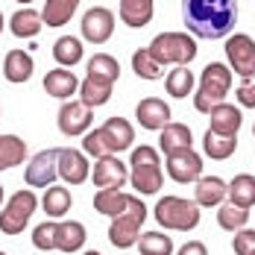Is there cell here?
Listing matches in <instances>:
<instances>
[{
  "mask_svg": "<svg viewBox=\"0 0 255 255\" xmlns=\"http://www.w3.org/2000/svg\"><path fill=\"white\" fill-rule=\"evenodd\" d=\"M182 18L197 38H223L238 24V0H182Z\"/></svg>",
  "mask_w": 255,
  "mask_h": 255,
  "instance_id": "obj_1",
  "label": "cell"
},
{
  "mask_svg": "<svg viewBox=\"0 0 255 255\" xmlns=\"http://www.w3.org/2000/svg\"><path fill=\"white\" fill-rule=\"evenodd\" d=\"M147 50H150V56H153L161 68H167V65L188 68V65L197 59V41H194L188 32L170 29V32H158L153 41H150Z\"/></svg>",
  "mask_w": 255,
  "mask_h": 255,
  "instance_id": "obj_2",
  "label": "cell"
},
{
  "mask_svg": "<svg viewBox=\"0 0 255 255\" xmlns=\"http://www.w3.org/2000/svg\"><path fill=\"white\" fill-rule=\"evenodd\" d=\"M155 220L161 229H170V232H191L197 223H200V205L194 200H185V197H161L153 208Z\"/></svg>",
  "mask_w": 255,
  "mask_h": 255,
  "instance_id": "obj_3",
  "label": "cell"
},
{
  "mask_svg": "<svg viewBox=\"0 0 255 255\" xmlns=\"http://www.w3.org/2000/svg\"><path fill=\"white\" fill-rule=\"evenodd\" d=\"M144 220H147V205L141 203L138 197H132V203H129L127 211L112 220V226H109V244H112L115 250H129V247H135L138 238H141Z\"/></svg>",
  "mask_w": 255,
  "mask_h": 255,
  "instance_id": "obj_4",
  "label": "cell"
},
{
  "mask_svg": "<svg viewBox=\"0 0 255 255\" xmlns=\"http://www.w3.org/2000/svg\"><path fill=\"white\" fill-rule=\"evenodd\" d=\"M38 197H35V191L32 188H24V191H15L12 197H9V203L6 208L0 211V232L3 235H18V232L26 229V223H29V217L38 211Z\"/></svg>",
  "mask_w": 255,
  "mask_h": 255,
  "instance_id": "obj_5",
  "label": "cell"
},
{
  "mask_svg": "<svg viewBox=\"0 0 255 255\" xmlns=\"http://www.w3.org/2000/svg\"><path fill=\"white\" fill-rule=\"evenodd\" d=\"M59 150L62 147H50V150H41V153L32 155V161H26L24 170V182L29 188H50L53 182L59 179Z\"/></svg>",
  "mask_w": 255,
  "mask_h": 255,
  "instance_id": "obj_6",
  "label": "cell"
},
{
  "mask_svg": "<svg viewBox=\"0 0 255 255\" xmlns=\"http://www.w3.org/2000/svg\"><path fill=\"white\" fill-rule=\"evenodd\" d=\"M91 121H94V109H88L82 100H65L59 106V115H56L59 132L68 138L85 135L91 129Z\"/></svg>",
  "mask_w": 255,
  "mask_h": 255,
  "instance_id": "obj_7",
  "label": "cell"
},
{
  "mask_svg": "<svg viewBox=\"0 0 255 255\" xmlns=\"http://www.w3.org/2000/svg\"><path fill=\"white\" fill-rule=\"evenodd\" d=\"M226 56L232 62V71L244 79L255 77V38L247 32H232L226 41Z\"/></svg>",
  "mask_w": 255,
  "mask_h": 255,
  "instance_id": "obj_8",
  "label": "cell"
},
{
  "mask_svg": "<svg viewBox=\"0 0 255 255\" xmlns=\"http://www.w3.org/2000/svg\"><path fill=\"white\" fill-rule=\"evenodd\" d=\"M82 38L85 41H91V44H106L109 38H112V32H115V15H112V9H106V6H91L85 15H82Z\"/></svg>",
  "mask_w": 255,
  "mask_h": 255,
  "instance_id": "obj_9",
  "label": "cell"
},
{
  "mask_svg": "<svg viewBox=\"0 0 255 255\" xmlns=\"http://www.w3.org/2000/svg\"><path fill=\"white\" fill-rule=\"evenodd\" d=\"M167 176L179 185H191L203 179V158L194 150H182V153L167 155Z\"/></svg>",
  "mask_w": 255,
  "mask_h": 255,
  "instance_id": "obj_10",
  "label": "cell"
},
{
  "mask_svg": "<svg viewBox=\"0 0 255 255\" xmlns=\"http://www.w3.org/2000/svg\"><path fill=\"white\" fill-rule=\"evenodd\" d=\"M91 179H94L97 191H103V188H118V191H124V185L129 182V170L118 155H106V158H97V164H94V170H91Z\"/></svg>",
  "mask_w": 255,
  "mask_h": 255,
  "instance_id": "obj_11",
  "label": "cell"
},
{
  "mask_svg": "<svg viewBox=\"0 0 255 255\" xmlns=\"http://www.w3.org/2000/svg\"><path fill=\"white\" fill-rule=\"evenodd\" d=\"M88 173H91V164L82 150H74V147L59 150V179H65L68 185H82Z\"/></svg>",
  "mask_w": 255,
  "mask_h": 255,
  "instance_id": "obj_12",
  "label": "cell"
},
{
  "mask_svg": "<svg viewBox=\"0 0 255 255\" xmlns=\"http://www.w3.org/2000/svg\"><path fill=\"white\" fill-rule=\"evenodd\" d=\"M135 118H138L141 129L158 132V129H164L170 124V106L164 100H158V97H144L135 106Z\"/></svg>",
  "mask_w": 255,
  "mask_h": 255,
  "instance_id": "obj_13",
  "label": "cell"
},
{
  "mask_svg": "<svg viewBox=\"0 0 255 255\" xmlns=\"http://www.w3.org/2000/svg\"><path fill=\"white\" fill-rule=\"evenodd\" d=\"M229 197V185L220 176H203L194 185V203L203 208H220Z\"/></svg>",
  "mask_w": 255,
  "mask_h": 255,
  "instance_id": "obj_14",
  "label": "cell"
},
{
  "mask_svg": "<svg viewBox=\"0 0 255 255\" xmlns=\"http://www.w3.org/2000/svg\"><path fill=\"white\" fill-rule=\"evenodd\" d=\"M44 91L56 97V100H71L74 94H79V79L74 77L71 68H53L44 74Z\"/></svg>",
  "mask_w": 255,
  "mask_h": 255,
  "instance_id": "obj_15",
  "label": "cell"
},
{
  "mask_svg": "<svg viewBox=\"0 0 255 255\" xmlns=\"http://www.w3.org/2000/svg\"><path fill=\"white\" fill-rule=\"evenodd\" d=\"M241 124H244V115L232 103H220L208 112V129L217 132V135H238Z\"/></svg>",
  "mask_w": 255,
  "mask_h": 255,
  "instance_id": "obj_16",
  "label": "cell"
},
{
  "mask_svg": "<svg viewBox=\"0 0 255 255\" xmlns=\"http://www.w3.org/2000/svg\"><path fill=\"white\" fill-rule=\"evenodd\" d=\"M100 129H103V135H106V141H109L112 155H118L121 150H129L132 147L135 129H132V124H129L127 118H109Z\"/></svg>",
  "mask_w": 255,
  "mask_h": 255,
  "instance_id": "obj_17",
  "label": "cell"
},
{
  "mask_svg": "<svg viewBox=\"0 0 255 255\" xmlns=\"http://www.w3.org/2000/svg\"><path fill=\"white\" fill-rule=\"evenodd\" d=\"M153 0H118V12H121V21L132 29H141L153 21Z\"/></svg>",
  "mask_w": 255,
  "mask_h": 255,
  "instance_id": "obj_18",
  "label": "cell"
},
{
  "mask_svg": "<svg viewBox=\"0 0 255 255\" xmlns=\"http://www.w3.org/2000/svg\"><path fill=\"white\" fill-rule=\"evenodd\" d=\"M112 85L115 82H109V79H100V77H88L79 82V100L85 103L88 109H97V106H106V103L112 100Z\"/></svg>",
  "mask_w": 255,
  "mask_h": 255,
  "instance_id": "obj_19",
  "label": "cell"
},
{
  "mask_svg": "<svg viewBox=\"0 0 255 255\" xmlns=\"http://www.w3.org/2000/svg\"><path fill=\"white\" fill-rule=\"evenodd\" d=\"M129 203H132V194H124V191H118V188H103V191L94 194V208H97L100 214H106V217H112V220L121 217L129 208Z\"/></svg>",
  "mask_w": 255,
  "mask_h": 255,
  "instance_id": "obj_20",
  "label": "cell"
},
{
  "mask_svg": "<svg viewBox=\"0 0 255 255\" xmlns=\"http://www.w3.org/2000/svg\"><path fill=\"white\" fill-rule=\"evenodd\" d=\"M158 144H161V153H164V155H173V153H182V150H191L194 138H191V129L185 127V124L170 121L167 127L161 129Z\"/></svg>",
  "mask_w": 255,
  "mask_h": 255,
  "instance_id": "obj_21",
  "label": "cell"
},
{
  "mask_svg": "<svg viewBox=\"0 0 255 255\" xmlns=\"http://www.w3.org/2000/svg\"><path fill=\"white\" fill-rule=\"evenodd\" d=\"M3 77L9 82H15V85L29 82V77H32V56L26 50H9L6 59H3Z\"/></svg>",
  "mask_w": 255,
  "mask_h": 255,
  "instance_id": "obj_22",
  "label": "cell"
},
{
  "mask_svg": "<svg viewBox=\"0 0 255 255\" xmlns=\"http://www.w3.org/2000/svg\"><path fill=\"white\" fill-rule=\"evenodd\" d=\"M85 247V226L79 220H65L59 223V232H56V250L65 255L79 253Z\"/></svg>",
  "mask_w": 255,
  "mask_h": 255,
  "instance_id": "obj_23",
  "label": "cell"
},
{
  "mask_svg": "<svg viewBox=\"0 0 255 255\" xmlns=\"http://www.w3.org/2000/svg\"><path fill=\"white\" fill-rule=\"evenodd\" d=\"M129 182L138 194H158L161 185H164V173L158 164H144V167H132Z\"/></svg>",
  "mask_w": 255,
  "mask_h": 255,
  "instance_id": "obj_24",
  "label": "cell"
},
{
  "mask_svg": "<svg viewBox=\"0 0 255 255\" xmlns=\"http://www.w3.org/2000/svg\"><path fill=\"white\" fill-rule=\"evenodd\" d=\"M44 26V18H41V12H35V9H18L12 18H9V29H12V35L15 38H32V35H38V29Z\"/></svg>",
  "mask_w": 255,
  "mask_h": 255,
  "instance_id": "obj_25",
  "label": "cell"
},
{
  "mask_svg": "<svg viewBox=\"0 0 255 255\" xmlns=\"http://www.w3.org/2000/svg\"><path fill=\"white\" fill-rule=\"evenodd\" d=\"M200 88H208V91H214V94H220L226 100V94H229V88H232V71L226 65H220V62L205 65L203 77H200Z\"/></svg>",
  "mask_w": 255,
  "mask_h": 255,
  "instance_id": "obj_26",
  "label": "cell"
},
{
  "mask_svg": "<svg viewBox=\"0 0 255 255\" xmlns=\"http://www.w3.org/2000/svg\"><path fill=\"white\" fill-rule=\"evenodd\" d=\"M71 191L68 188H62V185H50V188H44V197H41V208H44V214L47 217H65L68 211H71Z\"/></svg>",
  "mask_w": 255,
  "mask_h": 255,
  "instance_id": "obj_27",
  "label": "cell"
},
{
  "mask_svg": "<svg viewBox=\"0 0 255 255\" xmlns=\"http://www.w3.org/2000/svg\"><path fill=\"white\" fill-rule=\"evenodd\" d=\"M82 56H85V47H82V41L74 38V35H62V38L53 41V59H56L62 68H74V65H79Z\"/></svg>",
  "mask_w": 255,
  "mask_h": 255,
  "instance_id": "obj_28",
  "label": "cell"
},
{
  "mask_svg": "<svg viewBox=\"0 0 255 255\" xmlns=\"http://www.w3.org/2000/svg\"><path fill=\"white\" fill-rule=\"evenodd\" d=\"M203 150L208 158L214 161H226L235 150H238V135H217V132H205L203 135Z\"/></svg>",
  "mask_w": 255,
  "mask_h": 255,
  "instance_id": "obj_29",
  "label": "cell"
},
{
  "mask_svg": "<svg viewBox=\"0 0 255 255\" xmlns=\"http://www.w3.org/2000/svg\"><path fill=\"white\" fill-rule=\"evenodd\" d=\"M26 161V141L18 135H0V170L18 167Z\"/></svg>",
  "mask_w": 255,
  "mask_h": 255,
  "instance_id": "obj_30",
  "label": "cell"
},
{
  "mask_svg": "<svg viewBox=\"0 0 255 255\" xmlns=\"http://www.w3.org/2000/svg\"><path fill=\"white\" fill-rule=\"evenodd\" d=\"M79 9V0H44V24L47 26H65Z\"/></svg>",
  "mask_w": 255,
  "mask_h": 255,
  "instance_id": "obj_31",
  "label": "cell"
},
{
  "mask_svg": "<svg viewBox=\"0 0 255 255\" xmlns=\"http://www.w3.org/2000/svg\"><path fill=\"white\" fill-rule=\"evenodd\" d=\"M229 203L241 208H253L255 205V176L250 173H238L229 182Z\"/></svg>",
  "mask_w": 255,
  "mask_h": 255,
  "instance_id": "obj_32",
  "label": "cell"
},
{
  "mask_svg": "<svg viewBox=\"0 0 255 255\" xmlns=\"http://www.w3.org/2000/svg\"><path fill=\"white\" fill-rule=\"evenodd\" d=\"M217 223H220V229H226V232L244 229L250 223V208H241V205H235L226 200V203L217 208Z\"/></svg>",
  "mask_w": 255,
  "mask_h": 255,
  "instance_id": "obj_33",
  "label": "cell"
},
{
  "mask_svg": "<svg viewBox=\"0 0 255 255\" xmlns=\"http://www.w3.org/2000/svg\"><path fill=\"white\" fill-rule=\"evenodd\" d=\"M138 250L141 255H173V241L164 232H141Z\"/></svg>",
  "mask_w": 255,
  "mask_h": 255,
  "instance_id": "obj_34",
  "label": "cell"
},
{
  "mask_svg": "<svg viewBox=\"0 0 255 255\" xmlns=\"http://www.w3.org/2000/svg\"><path fill=\"white\" fill-rule=\"evenodd\" d=\"M164 88H167L170 97L185 100V97L194 91V74H191V68H173V71L167 74V79H164Z\"/></svg>",
  "mask_w": 255,
  "mask_h": 255,
  "instance_id": "obj_35",
  "label": "cell"
},
{
  "mask_svg": "<svg viewBox=\"0 0 255 255\" xmlns=\"http://www.w3.org/2000/svg\"><path fill=\"white\" fill-rule=\"evenodd\" d=\"M88 74H91V77H100V79H109V82H118L121 65H118V59L109 56V53H94V56L88 59Z\"/></svg>",
  "mask_w": 255,
  "mask_h": 255,
  "instance_id": "obj_36",
  "label": "cell"
},
{
  "mask_svg": "<svg viewBox=\"0 0 255 255\" xmlns=\"http://www.w3.org/2000/svg\"><path fill=\"white\" fill-rule=\"evenodd\" d=\"M132 71H135V77L150 79V82H153V79L161 77V71H164V68H161L153 56H150V50H147V47H141V50L132 53Z\"/></svg>",
  "mask_w": 255,
  "mask_h": 255,
  "instance_id": "obj_37",
  "label": "cell"
},
{
  "mask_svg": "<svg viewBox=\"0 0 255 255\" xmlns=\"http://www.w3.org/2000/svg\"><path fill=\"white\" fill-rule=\"evenodd\" d=\"M82 153L94 155V158H106V155H112L109 141H106V135H103V129H88V132L82 135Z\"/></svg>",
  "mask_w": 255,
  "mask_h": 255,
  "instance_id": "obj_38",
  "label": "cell"
},
{
  "mask_svg": "<svg viewBox=\"0 0 255 255\" xmlns=\"http://www.w3.org/2000/svg\"><path fill=\"white\" fill-rule=\"evenodd\" d=\"M56 232H59V223H38L32 229V247L47 253V250H56Z\"/></svg>",
  "mask_w": 255,
  "mask_h": 255,
  "instance_id": "obj_39",
  "label": "cell"
},
{
  "mask_svg": "<svg viewBox=\"0 0 255 255\" xmlns=\"http://www.w3.org/2000/svg\"><path fill=\"white\" fill-rule=\"evenodd\" d=\"M232 247H235V255H253L255 253V229H247V226L238 229Z\"/></svg>",
  "mask_w": 255,
  "mask_h": 255,
  "instance_id": "obj_40",
  "label": "cell"
},
{
  "mask_svg": "<svg viewBox=\"0 0 255 255\" xmlns=\"http://www.w3.org/2000/svg\"><path fill=\"white\" fill-rule=\"evenodd\" d=\"M129 161H132V167H144V164H158L161 158H158V150H155V147L141 144V147H135V150H132Z\"/></svg>",
  "mask_w": 255,
  "mask_h": 255,
  "instance_id": "obj_41",
  "label": "cell"
},
{
  "mask_svg": "<svg viewBox=\"0 0 255 255\" xmlns=\"http://www.w3.org/2000/svg\"><path fill=\"white\" fill-rule=\"evenodd\" d=\"M235 97H238V106H244V109H255V82L253 79H244L241 88L235 91Z\"/></svg>",
  "mask_w": 255,
  "mask_h": 255,
  "instance_id": "obj_42",
  "label": "cell"
},
{
  "mask_svg": "<svg viewBox=\"0 0 255 255\" xmlns=\"http://www.w3.org/2000/svg\"><path fill=\"white\" fill-rule=\"evenodd\" d=\"M176 255H208V250H205L203 241H185Z\"/></svg>",
  "mask_w": 255,
  "mask_h": 255,
  "instance_id": "obj_43",
  "label": "cell"
},
{
  "mask_svg": "<svg viewBox=\"0 0 255 255\" xmlns=\"http://www.w3.org/2000/svg\"><path fill=\"white\" fill-rule=\"evenodd\" d=\"M82 255H100V253L97 250H88V253H82Z\"/></svg>",
  "mask_w": 255,
  "mask_h": 255,
  "instance_id": "obj_44",
  "label": "cell"
},
{
  "mask_svg": "<svg viewBox=\"0 0 255 255\" xmlns=\"http://www.w3.org/2000/svg\"><path fill=\"white\" fill-rule=\"evenodd\" d=\"M0 32H3V12H0Z\"/></svg>",
  "mask_w": 255,
  "mask_h": 255,
  "instance_id": "obj_45",
  "label": "cell"
},
{
  "mask_svg": "<svg viewBox=\"0 0 255 255\" xmlns=\"http://www.w3.org/2000/svg\"><path fill=\"white\" fill-rule=\"evenodd\" d=\"M0 205H3V185H0Z\"/></svg>",
  "mask_w": 255,
  "mask_h": 255,
  "instance_id": "obj_46",
  "label": "cell"
},
{
  "mask_svg": "<svg viewBox=\"0 0 255 255\" xmlns=\"http://www.w3.org/2000/svg\"><path fill=\"white\" fill-rule=\"evenodd\" d=\"M18 3H24V6H29V3H32V0H18Z\"/></svg>",
  "mask_w": 255,
  "mask_h": 255,
  "instance_id": "obj_47",
  "label": "cell"
},
{
  "mask_svg": "<svg viewBox=\"0 0 255 255\" xmlns=\"http://www.w3.org/2000/svg\"><path fill=\"white\" fill-rule=\"evenodd\" d=\"M0 74H3V65H0Z\"/></svg>",
  "mask_w": 255,
  "mask_h": 255,
  "instance_id": "obj_48",
  "label": "cell"
},
{
  "mask_svg": "<svg viewBox=\"0 0 255 255\" xmlns=\"http://www.w3.org/2000/svg\"><path fill=\"white\" fill-rule=\"evenodd\" d=\"M0 255H6V253H3V250H0Z\"/></svg>",
  "mask_w": 255,
  "mask_h": 255,
  "instance_id": "obj_49",
  "label": "cell"
},
{
  "mask_svg": "<svg viewBox=\"0 0 255 255\" xmlns=\"http://www.w3.org/2000/svg\"><path fill=\"white\" fill-rule=\"evenodd\" d=\"M253 135H255V127H253Z\"/></svg>",
  "mask_w": 255,
  "mask_h": 255,
  "instance_id": "obj_50",
  "label": "cell"
},
{
  "mask_svg": "<svg viewBox=\"0 0 255 255\" xmlns=\"http://www.w3.org/2000/svg\"><path fill=\"white\" fill-rule=\"evenodd\" d=\"M253 255H255V253H253Z\"/></svg>",
  "mask_w": 255,
  "mask_h": 255,
  "instance_id": "obj_51",
  "label": "cell"
}]
</instances>
